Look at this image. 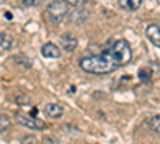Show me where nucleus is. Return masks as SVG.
I'll list each match as a JSON object with an SVG mask.
<instances>
[{"label":"nucleus","mask_w":160,"mask_h":144,"mask_svg":"<svg viewBox=\"0 0 160 144\" xmlns=\"http://www.w3.org/2000/svg\"><path fill=\"white\" fill-rule=\"evenodd\" d=\"M104 55L106 58H108L114 66L118 69V67H122V66H127V64L131 61V47L127 40H123V38H120V40H115L111 48H108L104 51Z\"/></svg>","instance_id":"1"},{"label":"nucleus","mask_w":160,"mask_h":144,"mask_svg":"<svg viewBox=\"0 0 160 144\" xmlns=\"http://www.w3.org/2000/svg\"><path fill=\"white\" fill-rule=\"evenodd\" d=\"M146 37L151 40V43H154L155 47H160V26L158 24H149L146 27Z\"/></svg>","instance_id":"6"},{"label":"nucleus","mask_w":160,"mask_h":144,"mask_svg":"<svg viewBox=\"0 0 160 144\" xmlns=\"http://www.w3.org/2000/svg\"><path fill=\"white\" fill-rule=\"evenodd\" d=\"M78 66L82 67L85 72L98 74V75L109 74V72H114L117 69L102 53L101 55H95V56H85V58H82L80 62H78Z\"/></svg>","instance_id":"2"},{"label":"nucleus","mask_w":160,"mask_h":144,"mask_svg":"<svg viewBox=\"0 0 160 144\" xmlns=\"http://www.w3.org/2000/svg\"><path fill=\"white\" fill-rule=\"evenodd\" d=\"M16 122L21 125V127H26V128H29V130H45L47 128V125H45V122H42V120H38V119H32V117H29V115H24V114H16Z\"/></svg>","instance_id":"4"},{"label":"nucleus","mask_w":160,"mask_h":144,"mask_svg":"<svg viewBox=\"0 0 160 144\" xmlns=\"http://www.w3.org/2000/svg\"><path fill=\"white\" fill-rule=\"evenodd\" d=\"M68 3L66 0H53L51 3H48L47 7V15H48V19L53 22V24H59L66 16H68Z\"/></svg>","instance_id":"3"},{"label":"nucleus","mask_w":160,"mask_h":144,"mask_svg":"<svg viewBox=\"0 0 160 144\" xmlns=\"http://www.w3.org/2000/svg\"><path fill=\"white\" fill-rule=\"evenodd\" d=\"M118 5L125 11H136L141 8L142 0H118Z\"/></svg>","instance_id":"9"},{"label":"nucleus","mask_w":160,"mask_h":144,"mask_svg":"<svg viewBox=\"0 0 160 144\" xmlns=\"http://www.w3.org/2000/svg\"><path fill=\"white\" fill-rule=\"evenodd\" d=\"M19 3L22 7H35L38 3V0H19Z\"/></svg>","instance_id":"16"},{"label":"nucleus","mask_w":160,"mask_h":144,"mask_svg":"<svg viewBox=\"0 0 160 144\" xmlns=\"http://www.w3.org/2000/svg\"><path fill=\"white\" fill-rule=\"evenodd\" d=\"M43 112L50 117V119H61L62 114H64V107L59 102H48V104H45Z\"/></svg>","instance_id":"5"},{"label":"nucleus","mask_w":160,"mask_h":144,"mask_svg":"<svg viewBox=\"0 0 160 144\" xmlns=\"http://www.w3.org/2000/svg\"><path fill=\"white\" fill-rule=\"evenodd\" d=\"M88 2V0H66V3L68 5H72V7H82V5H85Z\"/></svg>","instance_id":"13"},{"label":"nucleus","mask_w":160,"mask_h":144,"mask_svg":"<svg viewBox=\"0 0 160 144\" xmlns=\"http://www.w3.org/2000/svg\"><path fill=\"white\" fill-rule=\"evenodd\" d=\"M21 144H37V139H35V136H24L22 138V141H21Z\"/></svg>","instance_id":"15"},{"label":"nucleus","mask_w":160,"mask_h":144,"mask_svg":"<svg viewBox=\"0 0 160 144\" xmlns=\"http://www.w3.org/2000/svg\"><path fill=\"white\" fill-rule=\"evenodd\" d=\"M139 78H142V80H149L151 78V71L149 69H141L139 71Z\"/></svg>","instance_id":"14"},{"label":"nucleus","mask_w":160,"mask_h":144,"mask_svg":"<svg viewBox=\"0 0 160 144\" xmlns=\"http://www.w3.org/2000/svg\"><path fill=\"white\" fill-rule=\"evenodd\" d=\"M11 127V120L5 114H0V133H5L7 130H10Z\"/></svg>","instance_id":"12"},{"label":"nucleus","mask_w":160,"mask_h":144,"mask_svg":"<svg viewBox=\"0 0 160 144\" xmlns=\"http://www.w3.org/2000/svg\"><path fill=\"white\" fill-rule=\"evenodd\" d=\"M3 2H5V0H0V5H2V3H3Z\"/></svg>","instance_id":"17"},{"label":"nucleus","mask_w":160,"mask_h":144,"mask_svg":"<svg viewBox=\"0 0 160 144\" xmlns=\"http://www.w3.org/2000/svg\"><path fill=\"white\" fill-rule=\"evenodd\" d=\"M77 38L72 35V34H62L61 35V47L64 51H68V53H72V51L77 48Z\"/></svg>","instance_id":"7"},{"label":"nucleus","mask_w":160,"mask_h":144,"mask_svg":"<svg viewBox=\"0 0 160 144\" xmlns=\"http://www.w3.org/2000/svg\"><path fill=\"white\" fill-rule=\"evenodd\" d=\"M13 45H15L13 38H11L10 35L3 34V32H0V50L8 51V50H11V48H13Z\"/></svg>","instance_id":"10"},{"label":"nucleus","mask_w":160,"mask_h":144,"mask_svg":"<svg viewBox=\"0 0 160 144\" xmlns=\"http://www.w3.org/2000/svg\"><path fill=\"white\" fill-rule=\"evenodd\" d=\"M148 125L152 132H155L157 135H160V115H152L148 119Z\"/></svg>","instance_id":"11"},{"label":"nucleus","mask_w":160,"mask_h":144,"mask_svg":"<svg viewBox=\"0 0 160 144\" xmlns=\"http://www.w3.org/2000/svg\"><path fill=\"white\" fill-rule=\"evenodd\" d=\"M40 51H42V55H43L45 58H59V56H61V50H59V47L55 45V43H51V42L45 43Z\"/></svg>","instance_id":"8"}]
</instances>
